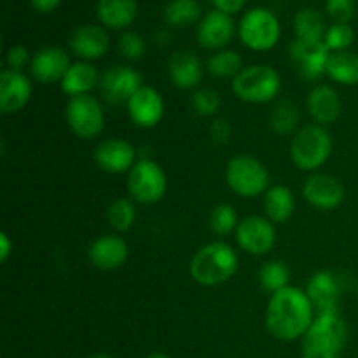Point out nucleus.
Here are the masks:
<instances>
[{"instance_id":"nucleus-16","label":"nucleus","mask_w":358,"mask_h":358,"mask_svg":"<svg viewBox=\"0 0 358 358\" xmlns=\"http://www.w3.org/2000/svg\"><path fill=\"white\" fill-rule=\"evenodd\" d=\"M234 34H236V24H234L233 16L219 13L215 9L201 17L196 30L199 45L215 52L226 49V45L233 41Z\"/></svg>"},{"instance_id":"nucleus-6","label":"nucleus","mask_w":358,"mask_h":358,"mask_svg":"<svg viewBox=\"0 0 358 358\" xmlns=\"http://www.w3.org/2000/svg\"><path fill=\"white\" fill-rule=\"evenodd\" d=\"M226 182L231 191L240 198L250 199L264 196L271 185L269 170L261 159L248 154L234 156L226 166Z\"/></svg>"},{"instance_id":"nucleus-11","label":"nucleus","mask_w":358,"mask_h":358,"mask_svg":"<svg viewBox=\"0 0 358 358\" xmlns=\"http://www.w3.org/2000/svg\"><path fill=\"white\" fill-rule=\"evenodd\" d=\"M289 58L303 79L318 80L327 72L331 51L324 44V41L310 42L296 38L289 45Z\"/></svg>"},{"instance_id":"nucleus-25","label":"nucleus","mask_w":358,"mask_h":358,"mask_svg":"<svg viewBox=\"0 0 358 358\" xmlns=\"http://www.w3.org/2000/svg\"><path fill=\"white\" fill-rule=\"evenodd\" d=\"M101 76L98 73L96 66L90 62H77L72 63L66 70L65 77L62 79V91L69 98L83 96V94H91L94 87H100Z\"/></svg>"},{"instance_id":"nucleus-14","label":"nucleus","mask_w":358,"mask_h":358,"mask_svg":"<svg viewBox=\"0 0 358 358\" xmlns=\"http://www.w3.org/2000/svg\"><path fill=\"white\" fill-rule=\"evenodd\" d=\"M94 163L107 173H129L136 164V149L124 138H107L94 149Z\"/></svg>"},{"instance_id":"nucleus-23","label":"nucleus","mask_w":358,"mask_h":358,"mask_svg":"<svg viewBox=\"0 0 358 358\" xmlns=\"http://www.w3.org/2000/svg\"><path fill=\"white\" fill-rule=\"evenodd\" d=\"M201 59L192 51H177L168 59V76L178 90H196L203 79Z\"/></svg>"},{"instance_id":"nucleus-20","label":"nucleus","mask_w":358,"mask_h":358,"mask_svg":"<svg viewBox=\"0 0 358 358\" xmlns=\"http://www.w3.org/2000/svg\"><path fill=\"white\" fill-rule=\"evenodd\" d=\"M31 98V80L24 72L2 70L0 73V110L7 115L17 114Z\"/></svg>"},{"instance_id":"nucleus-12","label":"nucleus","mask_w":358,"mask_h":358,"mask_svg":"<svg viewBox=\"0 0 358 358\" xmlns=\"http://www.w3.org/2000/svg\"><path fill=\"white\" fill-rule=\"evenodd\" d=\"M303 196L313 208L331 212L339 208L345 201L346 189L338 177L315 171L303 185Z\"/></svg>"},{"instance_id":"nucleus-37","label":"nucleus","mask_w":358,"mask_h":358,"mask_svg":"<svg viewBox=\"0 0 358 358\" xmlns=\"http://www.w3.org/2000/svg\"><path fill=\"white\" fill-rule=\"evenodd\" d=\"M117 51L128 62H136V59L143 58L147 51V44L143 41L142 35L136 31H122L121 37L117 41Z\"/></svg>"},{"instance_id":"nucleus-26","label":"nucleus","mask_w":358,"mask_h":358,"mask_svg":"<svg viewBox=\"0 0 358 358\" xmlns=\"http://www.w3.org/2000/svg\"><path fill=\"white\" fill-rule=\"evenodd\" d=\"M262 210L273 224H285L296 212V198L287 185H273L262 196Z\"/></svg>"},{"instance_id":"nucleus-3","label":"nucleus","mask_w":358,"mask_h":358,"mask_svg":"<svg viewBox=\"0 0 358 358\" xmlns=\"http://www.w3.org/2000/svg\"><path fill=\"white\" fill-rule=\"evenodd\" d=\"M348 341V327L339 311L317 313V318L301 339L303 358H339Z\"/></svg>"},{"instance_id":"nucleus-33","label":"nucleus","mask_w":358,"mask_h":358,"mask_svg":"<svg viewBox=\"0 0 358 358\" xmlns=\"http://www.w3.org/2000/svg\"><path fill=\"white\" fill-rule=\"evenodd\" d=\"M257 278L264 292L276 294L289 287L290 269L283 261H268L261 266Z\"/></svg>"},{"instance_id":"nucleus-36","label":"nucleus","mask_w":358,"mask_h":358,"mask_svg":"<svg viewBox=\"0 0 358 358\" xmlns=\"http://www.w3.org/2000/svg\"><path fill=\"white\" fill-rule=\"evenodd\" d=\"M191 107L201 117H212L222 107L220 94L212 87H198L191 96Z\"/></svg>"},{"instance_id":"nucleus-28","label":"nucleus","mask_w":358,"mask_h":358,"mask_svg":"<svg viewBox=\"0 0 358 358\" xmlns=\"http://www.w3.org/2000/svg\"><path fill=\"white\" fill-rule=\"evenodd\" d=\"M294 31H296V38L310 42H320L324 41L325 31H327V24H325L324 16L318 13L317 9L311 7H303L294 16Z\"/></svg>"},{"instance_id":"nucleus-30","label":"nucleus","mask_w":358,"mask_h":358,"mask_svg":"<svg viewBox=\"0 0 358 358\" xmlns=\"http://www.w3.org/2000/svg\"><path fill=\"white\" fill-rule=\"evenodd\" d=\"M269 126L276 135H292L299 126V110L296 105L287 98H280L275 101L269 112Z\"/></svg>"},{"instance_id":"nucleus-4","label":"nucleus","mask_w":358,"mask_h":358,"mask_svg":"<svg viewBox=\"0 0 358 358\" xmlns=\"http://www.w3.org/2000/svg\"><path fill=\"white\" fill-rule=\"evenodd\" d=\"M234 96L254 105L271 103L278 100L282 91V77L271 65L255 63L243 66L240 73L231 80Z\"/></svg>"},{"instance_id":"nucleus-42","label":"nucleus","mask_w":358,"mask_h":358,"mask_svg":"<svg viewBox=\"0 0 358 358\" xmlns=\"http://www.w3.org/2000/svg\"><path fill=\"white\" fill-rule=\"evenodd\" d=\"M30 2L37 13L48 14V13H52L55 9H58L62 0H30Z\"/></svg>"},{"instance_id":"nucleus-19","label":"nucleus","mask_w":358,"mask_h":358,"mask_svg":"<svg viewBox=\"0 0 358 358\" xmlns=\"http://www.w3.org/2000/svg\"><path fill=\"white\" fill-rule=\"evenodd\" d=\"M87 257L94 268L101 271H114L126 264L129 257L128 241L117 234H105L94 240L87 250Z\"/></svg>"},{"instance_id":"nucleus-34","label":"nucleus","mask_w":358,"mask_h":358,"mask_svg":"<svg viewBox=\"0 0 358 358\" xmlns=\"http://www.w3.org/2000/svg\"><path fill=\"white\" fill-rule=\"evenodd\" d=\"M240 224L238 212L229 203H220L212 210L208 219V227L215 236L222 238L231 233H236V227Z\"/></svg>"},{"instance_id":"nucleus-18","label":"nucleus","mask_w":358,"mask_h":358,"mask_svg":"<svg viewBox=\"0 0 358 358\" xmlns=\"http://www.w3.org/2000/svg\"><path fill=\"white\" fill-rule=\"evenodd\" d=\"M72 66L70 56L65 49L58 45H45L38 49L30 63V72L35 80L42 84L62 83L66 70Z\"/></svg>"},{"instance_id":"nucleus-39","label":"nucleus","mask_w":358,"mask_h":358,"mask_svg":"<svg viewBox=\"0 0 358 358\" xmlns=\"http://www.w3.org/2000/svg\"><path fill=\"white\" fill-rule=\"evenodd\" d=\"M31 58H34V56L30 55V51H28L24 45H13V48H9V51H7L6 55L7 69L14 70V72H23V70L31 63Z\"/></svg>"},{"instance_id":"nucleus-40","label":"nucleus","mask_w":358,"mask_h":358,"mask_svg":"<svg viewBox=\"0 0 358 358\" xmlns=\"http://www.w3.org/2000/svg\"><path fill=\"white\" fill-rule=\"evenodd\" d=\"M210 140L217 145H224L229 142L231 135H233V126L226 117H217L215 121L210 124Z\"/></svg>"},{"instance_id":"nucleus-1","label":"nucleus","mask_w":358,"mask_h":358,"mask_svg":"<svg viewBox=\"0 0 358 358\" xmlns=\"http://www.w3.org/2000/svg\"><path fill=\"white\" fill-rule=\"evenodd\" d=\"M315 318L317 310L306 290L289 285L280 292L271 294L266 306L264 324L273 338L290 343L303 339Z\"/></svg>"},{"instance_id":"nucleus-9","label":"nucleus","mask_w":358,"mask_h":358,"mask_svg":"<svg viewBox=\"0 0 358 358\" xmlns=\"http://www.w3.org/2000/svg\"><path fill=\"white\" fill-rule=\"evenodd\" d=\"M65 119L73 135L79 138H96L105 128L103 107L93 94L69 98L65 107Z\"/></svg>"},{"instance_id":"nucleus-8","label":"nucleus","mask_w":358,"mask_h":358,"mask_svg":"<svg viewBox=\"0 0 358 358\" xmlns=\"http://www.w3.org/2000/svg\"><path fill=\"white\" fill-rule=\"evenodd\" d=\"M126 185H128V192L133 201L152 205V203L161 201L166 194L168 178L156 161L140 159L129 170Z\"/></svg>"},{"instance_id":"nucleus-35","label":"nucleus","mask_w":358,"mask_h":358,"mask_svg":"<svg viewBox=\"0 0 358 358\" xmlns=\"http://www.w3.org/2000/svg\"><path fill=\"white\" fill-rule=\"evenodd\" d=\"M353 42H355V31L350 23H332L325 31L324 44L331 52L350 51Z\"/></svg>"},{"instance_id":"nucleus-7","label":"nucleus","mask_w":358,"mask_h":358,"mask_svg":"<svg viewBox=\"0 0 358 358\" xmlns=\"http://www.w3.org/2000/svg\"><path fill=\"white\" fill-rule=\"evenodd\" d=\"M238 35L243 45L255 52H266L276 48L282 37V27L273 10L266 7H252L241 16Z\"/></svg>"},{"instance_id":"nucleus-29","label":"nucleus","mask_w":358,"mask_h":358,"mask_svg":"<svg viewBox=\"0 0 358 358\" xmlns=\"http://www.w3.org/2000/svg\"><path fill=\"white\" fill-rule=\"evenodd\" d=\"M163 17L170 27H191L201 21V6L198 0H170L164 6Z\"/></svg>"},{"instance_id":"nucleus-15","label":"nucleus","mask_w":358,"mask_h":358,"mask_svg":"<svg viewBox=\"0 0 358 358\" xmlns=\"http://www.w3.org/2000/svg\"><path fill=\"white\" fill-rule=\"evenodd\" d=\"M129 119L135 126L143 129L154 128L164 117V100L157 90L142 86L126 103Z\"/></svg>"},{"instance_id":"nucleus-5","label":"nucleus","mask_w":358,"mask_h":358,"mask_svg":"<svg viewBox=\"0 0 358 358\" xmlns=\"http://www.w3.org/2000/svg\"><path fill=\"white\" fill-rule=\"evenodd\" d=\"M332 154V136L320 124H306L294 133L290 142V159L299 170L315 171L320 170Z\"/></svg>"},{"instance_id":"nucleus-38","label":"nucleus","mask_w":358,"mask_h":358,"mask_svg":"<svg viewBox=\"0 0 358 358\" xmlns=\"http://www.w3.org/2000/svg\"><path fill=\"white\" fill-rule=\"evenodd\" d=\"M325 10L332 23H350L355 16V0H325Z\"/></svg>"},{"instance_id":"nucleus-2","label":"nucleus","mask_w":358,"mask_h":358,"mask_svg":"<svg viewBox=\"0 0 358 358\" xmlns=\"http://www.w3.org/2000/svg\"><path fill=\"white\" fill-rule=\"evenodd\" d=\"M240 259L236 250L226 241L206 243L192 255L189 275L203 287H217L229 282L238 273Z\"/></svg>"},{"instance_id":"nucleus-27","label":"nucleus","mask_w":358,"mask_h":358,"mask_svg":"<svg viewBox=\"0 0 358 358\" xmlns=\"http://www.w3.org/2000/svg\"><path fill=\"white\" fill-rule=\"evenodd\" d=\"M325 76L341 86L358 84V55L353 51L331 52Z\"/></svg>"},{"instance_id":"nucleus-24","label":"nucleus","mask_w":358,"mask_h":358,"mask_svg":"<svg viewBox=\"0 0 358 358\" xmlns=\"http://www.w3.org/2000/svg\"><path fill=\"white\" fill-rule=\"evenodd\" d=\"M138 14L136 0H98L96 16L105 28L124 30L131 27Z\"/></svg>"},{"instance_id":"nucleus-13","label":"nucleus","mask_w":358,"mask_h":358,"mask_svg":"<svg viewBox=\"0 0 358 358\" xmlns=\"http://www.w3.org/2000/svg\"><path fill=\"white\" fill-rule=\"evenodd\" d=\"M142 86V76L133 66L115 65L101 76L100 93L108 103L121 105L128 103L129 98Z\"/></svg>"},{"instance_id":"nucleus-10","label":"nucleus","mask_w":358,"mask_h":358,"mask_svg":"<svg viewBox=\"0 0 358 358\" xmlns=\"http://www.w3.org/2000/svg\"><path fill=\"white\" fill-rule=\"evenodd\" d=\"M234 238L238 247L247 254L264 255L276 243L275 224L264 215H248L240 220Z\"/></svg>"},{"instance_id":"nucleus-17","label":"nucleus","mask_w":358,"mask_h":358,"mask_svg":"<svg viewBox=\"0 0 358 358\" xmlns=\"http://www.w3.org/2000/svg\"><path fill=\"white\" fill-rule=\"evenodd\" d=\"M69 48L80 62L101 59L110 49V37L107 30L98 24H80L70 34Z\"/></svg>"},{"instance_id":"nucleus-41","label":"nucleus","mask_w":358,"mask_h":358,"mask_svg":"<svg viewBox=\"0 0 358 358\" xmlns=\"http://www.w3.org/2000/svg\"><path fill=\"white\" fill-rule=\"evenodd\" d=\"M245 2H247V0H212L213 9L219 10V13L229 14V16L240 13L245 7Z\"/></svg>"},{"instance_id":"nucleus-21","label":"nucleus","mask_w":358,"mask_h":358,"mask_svg":"<svg viewBox=\"0 0 358 358\" xmlns=\"http://www.w3.org/2000/svg\"><path fill=\"white\" fill-rule=\"evenodd\" d=\"M304 290L313 303L317 313L338 311L339 299H341V285H339L338 276L332 271L324 269V271L315 273Z\"/></svg>"},{"instance_id":"nucleus-45","label":"nucleus","mask_w":358,"mask_h":358,"mask_svg":"<svg viewBox=\"0 0 358 358\" xmlns=\"http://www.w3.org/2000/svg\"><path fill=\"white\" fill-rule=\"evenodd\" d=\"M90 358H114V357L105 355V353H98V355H93V357H90Z\"/></svg>"},{"instance_id":"nucleus-44","label":"nucleus","mask_w":358,"mask_h":358,"mask_svg":"<svg viewBox=\"0 0 358 358\" xmlns=\"http://www.w3.org/2000/svg\"><path fill=\"white\" fill-rule=\"evenodd\" d=\"M145 358H171V357L164 355V353H150V355H147Z\"/></svg>"},{"instance_id":"nucleus-43","label":"nucleus","mask_w":358,"mask_h":358,"mask_svg":"<svg viewBox=\"0 0 358 358\" xmlns=\"http://www.w3.org/2000/svg\"><path fill=\"white\" fill-rule=\"evenodd\" d=\"M10 252H13V241H10L9 234L2 233L0 234V261L7 262Z\"/></svg>"},{"instance_id":"nucleus-22","label":"nucleus","mask_w":358,"mask_h":358,"mask_svg":"<svg viewBox=\"0 0 358 358\" xmlns=\"http://www.w3.org/2000/svg\"><path fill=\"white\" fill-rule=\"evenodd\" d=\"M306 107L315 124L327 126L339 119L343 112V101L334 87L329 84H317L308 94Z\"/></svg>"},{"instance_id":"nucleus-31","label":"nucleus","mask_w":358,"mask_h":358,"mask_svg":"<svg viewBox=\"0 0 358 358\" xmlns=\"http://www.w3.org/2000/svg\"><path fill=\"white\" fill-rule=\"evenodd\" d=\"M205 69L215 79H231L233 80L238 73L243 70V59L233 49H222L217 51L206 59Z\"/></svg>"},{"instance_id":"nucleus-32","label":"nucleus","mask_w":358,"mask_h":358,"mask_svg":"<svg viewBox=\"0 0 358 358\" xmlns=\"http://www.w3.org/2000/svg\"><path fill=\"white\" fill-rule=\"evenodd\" d=\"M136 205L129 198H117L108 205L107 222L115 233H128L136 222Z\"/></svg>"}]
</instances>
